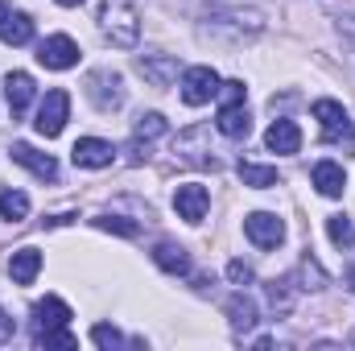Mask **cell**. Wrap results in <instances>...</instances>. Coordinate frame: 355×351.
Segmentation results:
<instances>
[{"label":"cell","mask_w":355,"mask_h":351,"mask_svg":"<svg viewBox=\"0 0 355 351\" xmlns=\"http://www.w3.org/2000/svg\"><path fill=\"white\" fill-rule=\"evenodd\" d=\"M227 277H232V285H248L257 273H252V264H244V261H232L227 264Z\"/></svg>","instance_id":"obj_30"},{"label":"cell","mask_w":355,"mask_h":351,"mask_svg":"<svg viewBox=\"0 0 355 351\" xmlns=\"http://www.w3.org/2000/svg\"><path fill=\"white\" fill-rule=\"evenodd\" d=\"M67 116H71V95L62 87L46 91V99H42V108H37V132L42 137H58L62 128H67Z\"/></svg>","instance_id":"obj_3"},{"label":"cell","mask_w":355,"mask_h":351,"mask_svg":"<svg viewBox=\"0 0 355 351\" xmlns=\"http://www.w3.org/2000/svg\"><path fill=\"white\" fill-rule=\"evenodd\" d=\"M347 289H352V293H355V264H352V268H347Z\"/></svg>","instance_id":"obj_33"},{"label":"cell","mask_w":355,"mask_h":351,"mask_svg":"<svg viewBox=\"0 0 355 351\" xmlns=\"http://www.w3.org/2000/svg\"><path fill=\"white\" fill-rule=\"evenodd\" d=\"M8 273L17 285H33V277L42 273V252L37 248H17L12 261H8Z\"/></svg>","instance_id":"obj_20"},{"label":"cell","mask_w":355,"mask_h":351,"mask_svg":"<svg viewBox=\"0 0 355 351\" xmlns=\"http://www.w3.org/2000/svg\"><path fill=\"white\" fill-rule=\"evenodd\" d=\"M211 95H219V75H215L211 67H190V71L182 75V99H186L190 108L207 103Z\"/></svg>","instance_id":"obj_7"},{"label":"cell","mask_w":355,"mask_h":351,"mask_svg":"<svg viewBox=\"0 0 355 351\" xmlns=\"http://www.w3.org/2000/svg\"><path fill=\"white\" fill-rule=\"evenodd\" d=\"M58 4H62V8H79L83 0H58Z\"/></svg>","instance_id":"obj_34"},{"label":"cell","mask_w":355,"mask_h":351,"mask_svg":"<svg viewBox=\"0 0 355 351\" xmlns=\"http://www.w3.org/2000/svg\"><path fill=\"white\" fill-rule=\"evenodd\" d=\"M33 339H37V348H75V335H71L67 327H54V331H37Z\"/></svg>","instance_id":"obj_29"},{"label":"cell","mask_w":355,"mask_h":351,"mask_svg":"<svg viewBox=\"0 0 355 351\" xmlns=\"http://www.w3.org/2000/svg\"><path fill=\"white\" fill-rule=\"evenodd\" d=\"M244 236L257 244V248H277L285 240V223L272 215V211H252L244 215Z\"/></svg>","instance_id":"obj_6"},{"label":"cell","mask_w":355,"mask_h":351,"mask_svg":"<svg viewBox=\"0 0 355 351\" xmlns=\"http://www.w3.org/2000/svg\"><path fill=\"white\" fill-rule=\"evenodd\" d=\"M153 261H157V268H166V273H174V277H186V273H190V252H186L182 244H174V240H162V244L153 248Z\"/></svg>","instance_id":"obj_18"},{"label":"cell","mask_w":355,"mask_h":351,"mask_svg":"<svg viewBox=\"0 0 355 351\" xmlns=\"http://www.w3.org/2000/svg\"><path fill=\"white\" fill-rule=\"evenodd\" d=\"M12 339V323L4 318V310H0V343H8Z\"/></svg>","instance_id":"obj_32"},{"label":"cell","mask_w":355,"mask_h":351,"mask_svg":"<svg viewBox=\"0 0 355 351\" xmlns=\"http://www.w3.org/2000/svg\"><path fill=\"white\" fill-rule=\"evenodd\" d=\"M339 33H343V42L355 50V17H339Z\"/></svg>","instance_id":"obj_31"},{"label":"cell","mask_w":355,"mask_h":351,"mask_svg":"<svg viewBox=\"0 0 355 351\" xmlns=\"http://www.w3.org/2000/svg\"><path fill=\"white\" fill-rule=\"evenodd\" d=\"M236 174H240L244 186H252V190H268V186H277V182H281V174H277L272 166H257V162H240V166H236Z\"/></svg>","instance_id":"obj_21"},{"label":"cell","mask_w":355,"mask_h":351,"mask_svg":"<svg viewBox=\"0 0 355 351\" xmlns=\"http://www.w3.org/2000/svg\"><path fill=\"white\" fill-rule=\"evenodd\" d=\"M91 343L112 351V348H124V335H120L116 327H107V323H95V327H91Z\"/></svg>","instance_id":"obj_28"},{"label":"cell","mask_w":355,"mask_h":351,"mask_svg":"<svg viewBox=\"0 0 355 351\" xmlns=\"http://www.w3.org/2000/svg\"><path fill=\"white\" fill-rule=\"evenodd\" d=\"M174 207L186 223H202V215H207V207H211V194H207V186L186 182V186L174 190Z\"/></svg>","instance_id":"obj_8"},{"label":"cell","mask_w":355,"mask_h":351,"mask_svg":"<svg viewBox=\"0 0 355 351\" xmlns=\"http://www.w3.org/2000/svg\"><path fill=\"white\" fill-rule=\"evenodd\" d=\"M327 236H331L335 248H355V223L347 215H331L327 219Z\"/></svg>","instance_id":"obj_24"},{"label":"cell","mask_w":355,"mask_h":351,"mask_svg":"<svg viewBox=\"0 0 355 351\" xmlns=\"http://www.w3.org/2000/svg\"><path fill=\"white\" fill-rule=\"evenodd\" d=\"M0 42H4V46H29V42H33V17H29V12H4V21H0Z\"/></svg>","instance_id":"obj_16"},{"label":"cell","mask_w":355,"mask_h":351,"mask_svg":"<svg viewBox=\"0 0 355 351\" xmlns=\"http://www.w3.org/2000/svg\"><path fill=\"white\" fill-rule=\"evenodd\" d=\"M314 120L322 124V137H327V141H343V137H347V145L355 149V124H352V116H347L343 103H335V99H314Z\"/></svg>","instance_id":"obj_2"},{"label":"cell","mask_w":355,"mask_h":351,"mask_svg":"<svg viewBox=\"0 0 355 351\" xmlns=\"http://www.w3.org/2000/svg\"><path fill=\"white\" fill-rule=\"evenodd\" d=\"M293 277H281V281H268V306L277 310V314H289L293 310Z\"/></svg>","instance_id":"obj_25"},{"label":"cell","mask_w":355,"mask_h":351,"mask_svg":"<svg viewBox=\"0 0 355 351\" xmlns=\"http://www.w3.org/2000/svg\"><path fill=\"white\" fill-rule=\"evenodd\" d=\"M4 95H8L12 116H21V112L29 108V99H33V79H29L25 71H8V75H4Z\"/></svg>","instance_id":"obj_17"},{"label":"cell","mask_w":355,"mask_h":351,"mask_svg":"<svg viewBox=\"0 0 355 351\" xmlns=\"http://www.w3.org/2000/svg\"><path fill=\"white\" fill-rule=\"evenodd\" d=\"M91 223H95L99 232H116V236H124V240H132V236L141 232V228H137L132 219H124V215H95Z\"/></svg>","instance_id":"obj_26"},{"label":"cell","mask_w":355,"mask_h":351,"mask_svg":"<svg viewBox=\"0 0 355 351\" xmlns=\"http://www.w3.org/2000/svg\"><path fill=\"white\" fill-rule=\"evenodd\" d=\"M37 62H42L46 71H71V67H79V46H75V37H67V33L46 37V42L37 46Z\"/></svg>","instance_id":"obj_5"},{"label":"cell","mask_w":355,"mask_h":351,"mask_svg":"<svg viewBox=\"0 0 355 351\" xmlns=\"http://www.w3.org/2000/svg\"><path fill=\"white\" fill-rule=\"evenodd\" d=\"M227 318H232L236 335H248V331L257 327V302H252L248 293H232V298H227Z\"/></svg>","instance_id":"obj_19"},{"label":"cell","mask_w":355,"mask_h":351,"mask_svg":"<svg viewBox=\"0 0 355 351\" xmlns=\"http://www.w3.org/2000/svg\"><path fill=\"white\" fill-rule=\"evenodd\" d=\"M71 323V306L62 302V298H42L37 306H33V335L37 331H54V327H67Z\"/></svg>","instance_id":"obj_12"},{"label":"cell","mask_w":355,"mask_h":351,"mask_svg":"<svg viewBox=\"0 0 355 351\" xmlns=\"http://www.w3.org/2000/svg\"><path fill=\"white\" fill-rule=\"evenodd\" d=\"M4 12H8V4H4V0H0V21H4Z\"/></svg>","instance_id":"obj_35"},{"label":"cell","mask_w":355,"mask_h":351,"mask_svg":"<svg viewBox=\"0 0 355 351\" xmlns=\"http://www.w3.org/2000/svg\"><path fill=\"white\" fill-rule=\"evenodd\" d=\"M137 71L153 87H170L178 79V58H170V54H145V58H137Z\"/></svg>","instance_id":"obj_13"},{"label":"cell","mask_w":355,"mask_h":351,"mask_svg":"<svg viewBox=\"0 0 355 351\" xmlns=\"http://www.w3.org/2000/svg\"><path fill=\"white\" fill-rule=\"evenodd\" d=\"M215 128H219L223 137H232V141H244V137L252 132V116H248V108H244V99H232V103H219V120H215Z\"/></svg>","instance_id":"obj_11"},{"label":"cell","mask_w":355,"mask_h":351,"mask_svg":"<svg viewBox=\"0 0 355 351\" xmlns=\"http://www.w3.org/2000/svg\"><path fill=\"white\" fill-rule=\"evenodd\" d=\"M310 178H314L318 194H327V198H339V194L347 190V174H343L339 162H318V166L310 170Z\"/></svg>","instance_id":"obj_15"},{"label":"cell","mask_w":355,"mask_h":351,"mask_svg":"<svg viewBox=\"0 0 355 351\" xmlns=\"http://www.w3.org/2000/svg\"><path fill=\"white\" fill-rule=\"evenodd\" d=\"M8 153H12V162H17V166H25L29 174L42 178V182H54V178H58V162H54L50 153H37V149H33V145H25V141H12V149H8Z\"/></svg>","instance_id":"obj_9"},{"label":"cell","mask_w":355,"mask_h":351,"mask_svg":"<svg viewBox=\"0 0 355 351\" xmlns=\"http://www.w3.org/2000/svg\"><path fill=\"white\" fill-rule=\"evenodd\" d=\"M297 277H302V285H297V289H322V285H327V273L318 268V261H314V257H302V264H297Z\"/></svg>","instance_id":"obj_27"},{"label":"cell","mask_w":355,"mask_h":351,"mask_svg":"<svg viewBox=\"0 0 355 351\" xmlns=\"http://www.w3.org/2000/svg\"><path fill=\"white\" fill-rule=\"evenodd\" d=\"M166 128H170V124H166L162 112H141V116H137V128H132V141H145V145H149V141L162 137Z\"/></svg>","instance_id":"obj_23"},{"label":"cell","mask_w":355,"mask_h":351,"mask_svg":"<svg viewBox=\"0 0 355 351\" xmlns=\"http://www.w3.org/2000/svg\"><path fill=\"white\" fill-rule=\"evenodd\" d=\"M265 145L272 153H297L302 149V128L293 120H272L265 132Z\"/></svg>","instance_id":"obj_14"},{"label":"cell","mask_w":355,"mask_h":351,"mask_svg":"<svg viewBox=\"0 0 355 351\" xmlns=\"http://www.w3.org/2000/svg\"><path fill=\"white\" fill-rule=\"evenodd\" d=\"M87 95H91V103H95L99 112H116V108L124 103V79H120L116 71H91L87 75Z\"/></svg>","instance_id":"obj_4"},{"label":"cell","mask_w":355,"mask_h":351,"mask_svg":"<svg viewBox=\"0 0 355 351\" xmlns=\"http://www.w3.org/2000/svg\"><path fill=\"white\" fill-rule=\"evenodd\" d=\"M29 215V198L21 194V190H8V186H0V219H8V223H21Z\"/></svg>","instance_id":"obj_22"},{"label":"cell","mask_w":355,"mask_h":351,"mask_svg":"<svg viewBox=\"0 0 355 351\" xmlns=\"http://www.w3.org/2000/svg\"><path fill=\"white\" fill-rule=\"evenodd\" d=\"M112 157H116V149H112L107 141H99V137H83V141H75V149H71V162H75L79 170H103V166H112Z\"/></svg>","instance_id":"obj_10"},{"label":"cell","mask_w":355,"mask_h":351,"mask_svg":"<svg viewBox=\"0 0 355 351\" xmlns=\"http://www.w3.org/2000/svg\"><path fill=\"white\" fill-rule=\"evenodd\" d=\"M99 29L112 46L120 50H132L137 37H141V12H137V0H103L99 4Z\"/></svg>","instance_id":"obj_1"}]
</instances>
